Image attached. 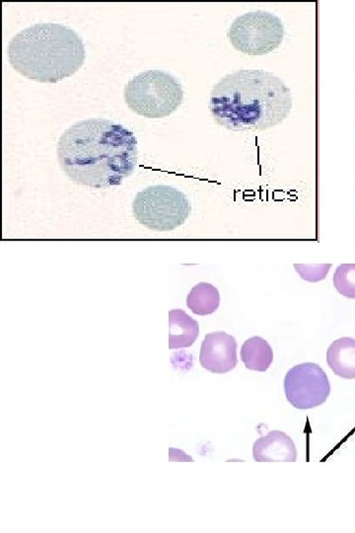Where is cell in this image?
<instances>
[{
  "label": "cell",
  "mask_w": 355,
  "mask_h": 533,
  "mask_svg": "<svg viewBox=\"0 0 355 533\" xmlns=\"http://www.w3.org/2000/svg\"><path fill=\"white\" fill-rule=\"evenodd\" d=\"M59 162L77 185L100 190L120 186L138 164L135 133L103 119L78 121L59 138Z\"/></svg>",
  "instance_id": "1"
},
{
  "label": "cell",
  "mask_w": 355,
  "mask_h": 533,
  "mask_svg": "<svg viewBox=\"0 0 355 533\" xmlns=\"http://www.w3.org/2000/svg\"><path fill=\"white\" fill-rule=\"evenodd\" d=\"M210 109L220 126L232 131H265L279 125L292 109V93L274 73L241 69L220 79Z\"/></svg>",
  "instance_id": "2"
},
{
  "label": "cell",
  "mask_w": 355,
  "mask_h": 533,
  "mask_svg": "<svg viewBox=\"0 0 355 533\" xmlns=\"http://www.w3.org/2000/svg\"><path fill=\"white\" fill-rule=\"evenodd\" d=\"M7 54L17 73L40 83L71 78L86 59L80 36L58 23H37L22 30L10 40Z\"/></svg>",
  "instance_id": "3"
},
{
  "label": "cell",
  "mask_w": 355,
  "mask_h": 533,
  "mask_svg": "<svg viewBox=\"0 0 355 533\" xmlns=\"http://www.w3.org/2000/svg\"><path fill=\"white\" fill-rule=\"evenodd\" d=\"M182 84L163 71H143L128 81L125 101L131 111L148 119L165 118L182 105Z\"/></svg>",
  "instance_id": "4"
},
{
  "label": "cell",
  "mask_w": 355,
  "mask_h": 533,
  "mask_svg": "<svg viewBox=\"0 0 355 533\" xmlns=\"http://www.w3.org/2000/svg\"><path fill=\"white\" fill-rule=\"evenodd\" d=\"M192 210L190 200L172 186H150L136 194L133 217L155 232H172L187 222Z\"/></svg>",
  "instance_id": "5"
},
{
  "label": "cell",
  "mask_w": 355,
  "mask_h": 533,
  "mask_svg": "<svg viewBox=\"0 0 355 533\" xmlns=\"http://www.w3.org/2000/svg\"><path fill=\"white\" fill-rule=\"evenodd\" d=\"M231 44L249 56H265L279 48L285 36L284 26L277 15L252 11L241 15L227 33Z\"/></svg>",
  "instance_id": "6"
},
{
  "label": "cell",
  "mask_w": 355,
  "mask_h": 533,
  "mask_svg": "<svg viewBox=\"0 0 355 533\" xmlns=\"http://www.w3.org/2000/svg\"><path fill=\"white\" fill-rule=\"evenodd\" d=\"M284 393L293 407L308 410L326 402L331 394V384L321 366L305 363L288 371L284 378Z\"/></svg>",
  "instance_id": "7"
},
{
  "label": "cell",
  "mask_w": 355,
  "mask_h": 533,
  "mask_svg": "<svg viewBox=\"0 0 355 533\" xmlns=\"http://www.w3.org/2000/svg\"><path fill=\"white\" fill-rule=\"evenodd\" d=\"M200 366L213 373L233 371L238 364L237 342L226 332H213L205 336L200 347Z\"/></svg>",
  "instance_id": "8"
},
{
  "label": "cell",
  "mask_w": 355,
  "mask_h": 533,
  "mask_svg": "<svg viewBox=\"0 0 355 533\" xmlns=\"http://www.w3.org/2000/svg\"><path fill=\"white\" fill-rule=\"evenodd\" d=\"M253 456L257 462H295L297 450L289 436L284 431H272L255 441Z\"/></svg>",
  "instance_id": "9"
},
{
  "label": "cell",
  "mask_w": 355,
  "mask_h": 533,
  "mask_svg": "<svg viewBox=\"0 0 355 533\" xmlns=\"http://www.w3.org/2000/svg\"><path fill=\"white\" fill-rule=\"evenodd\" d=\"M200 335L197 320L183 309L169 311V349H177L192 347Z\"/></svg>",
  "instance_id": "10"
},
{
  "label": "cell",
  "mask_w": 355,
  "mask_h": 533,
  "mask_svg": "<svg viewBox=\"0 0 355 533\" xmlns=\"http://www.w3.org/2000/svg\"><path fill=\"white\" fill-rule=\"evenodd\" d=\"M327 363L336 376L355 378V340L344 337L335 341L327 352Z\"/></svg>",
  "instance_id": "11"
},
{
  "label": "cell",
  "mask_w": 355,
  "mask_h": 533,
  "mask_svg": "<svg viewBox=\"0 0 355 533\" xmlns=\"http://www.w3.org/2000/svg\"><path fill=\"white\" fill-rule=\"evenodd\" d=\"M241 359L250 371L265 373L274 361V351L265 339L252 337L241 348Z\"/></svg>",
  "instance_id": "12"
},
{
  "label": "cell",
  "mask_w": 355,
  "mask_h": 533,
  "mask_svg": "<svg viewBox=\"0 0 355 533\" xmlns=\"http://www.w3.org/2000/svg\"><path fill=\"white\" fill-rule=\"evenodd\" d=\"M219 304V292L208 282H200L188 294L187 306L197 316H205L215 313Z\"/></svg>",
  "instance_id": "13"
},
{
  "label": "cell",
  "mask_w": 355,
  "mask_h": 533,
  "mask_svg": "<svg viewBox=\"0 0 355 533\" xmlns=\"http://www.w3.org/2000/svg\"><path fill=\"white\" fill-rule=\"evenodd\" d=\"M334 286L347 299H355V264H342L334 274Z\"/></svg>",
  "instance_id": "14"
},
{
  "label": "cell",
  "mask_w": 355,
  "mask_h": 533,
  "mask_svg": "<svg viewBox=\"0 0 355 533\" xmlns=\"http://www.w3.org/2000/svg\"><path fill=\"white\" fill-rule=\"evenodd\" d=\"M331 264L305 265L294 264L299 276L308 282H321L327 277V273L331 269Z\"/></svg>",
  "instance_id": "15"
}]
</instances>
